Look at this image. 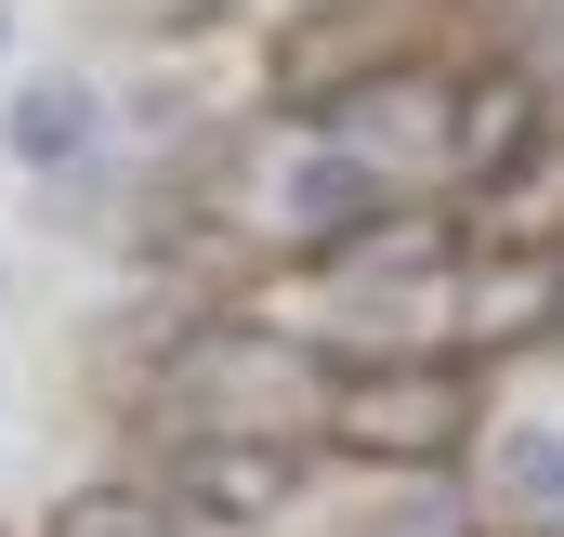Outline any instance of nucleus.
I'll list each match as a JSON object with an SVG mask.
<instances>
[{"label": "nucleus", "mask_w": 564, "mask_h": 537, "mask_svg": "<svg viewBox=\"0 0 564 537\" xmlns=\"http://www.w3.org/2000/svg\"><path fill=\"white\" fill-rule=\"evenodd\" d=\"M171 394L197 432H302V419H328V354L315 341H289V328H250V315H210L184 354H171Z\"/></svg>", "instance_id": "nucleus-1"}, {"label": "nucleus", "mask_w": 564, "mask_h": 537, "mask_svg": "<svg viewBox=\"0 0 564 537\" xmlns=\"http://www.w3.org/2000/svg\"><path fill=\"white\" fill-rule=\"evenodd\" d=\"M341 459H368V472H446L459 446H473V368H446V354H408V368H368V381H341L328 419H315Z\"/></svg>", "instance_id": "nucleus-2"}, {"label": "nucleus", "mask_w": 564, "mask_h": 537, "mask_svg": "<svg viewBox=\"0 0 564 537\" xmlns=\"http://www.w3.org/2000/svg\"><path fill=\"white\" fill-rule=\"evenodd\" d=\"M446 263H459V250H446V223L394 197V210H368L355 237H328V250H315V288H328L341 315H408V302H446Z\"/></svg>", "instance_id": "nucleus-3"}, {"label": "nucleus", "mask_w": 564, "mask_h": 537, "mask_svg": "<svg viewBox=\"0 0 564 537\" xmlns=\"http://www.w3.org/2000/svg\"><path fill=\"white\" fill-rule=\"evenodd\" d=\"M394 66V26H381V0H315V13H289L276 53H263V92H276L289 119H328L341 92H368Z\"/></svg>", "instance_id": "nucleus-4"}, {"label": "nucleus", "mask_w": 564, "mask_h": 537, "mask_svg": "<svg viewBox=\"0 0 564 537\" xmlns=\"http://www.w3.org/2000/svg\"><path fill=\"white\" fill-rule=\"evenodd\" d=\"M158 498L197 512V525H276L302 498V446H276V432H184L171 472H158Z\"/></svg>", "instance_id": "nucleus-5"}, {"label": "nucleus", "mask_w": 564, "mask_h": 537, "mask_svg": "<svg viewBox=\"0 0 564 537\" xmlns=\"http://www.w3.org/2000/svg\"><path fill=\"white\" fill-rule=\"evenodd\" d=\"M446 302H459V341L473 354H539L564 328V250L552 237H512V250H486V263L446 275Z\"/></svg>", "instance_id": "nucleus-6"}, {"label": "nucleus", "mask_w": 564, "mask_h": 537, "mask_svg": "<svg viewBox=\"0 0 564 537\" xmlns=\"http://www.w3.org/2000/svg\"><path fill=\"white\" fill-rule=\"evenodd\" d=\"M368 210H394V197H381V171H355L341 144L315 132V144H289L276 171H263V197H250V237H276V250H302V263H315V250H328V237H355Z\"/></svg>", "instance_id": "nucleus-7"}, {"label": "nucleus", "mask_w": 564, "mask_h": 537, "mask_svg": "<svg viewBox=\"0 0 564 537\" xmlns=\"http://www.w3.org/2000/svg\"><path fill=\"white\" fill-rule=\"evenodd\" d=\"M446 92H459V79H433V66H381V79L341 92L315 132L341 144L355 171H408V157H446Z\"/></svg>", "instance_id": "nucleus-8"}, {"label": "nucleus", "mask_w": 564, "mask_h": 537, "mask_svg": "<svg viewBox=\"0 0 564 537\" xmlns=\"http://www.w3.org/2000/svg\"><path fill=\"white\" fill-rule=\"evenodd\" d=\"M539 132H552V106H539L525 66H486V79L446 92V171H459V184H512V171L539 157Z\"/></svg>", "instance_id": "nucleus-9"}, {"label": "nucleus", "mask_w": 564, "mask_h": 537, "mask_svg": "<svg viewBox=\"0 0 564 537\" xmlns=\"http://www.w3.org/2000/svg\"><path fill=\"white\" fill-rule=\"evenodd\" d=\"M106 132V106H93V79H26L13 106H0V144L26 157V171H79Z\"/></svg>", "instance_id": "nucleus-10"}, {"label": "nucleus", "mask_w": 564, "mask_h": 537, "mask_svg": "<svg viewBox=\"0 0 564 537\" xmlns=\"http://www.w3.org/2000/svg\"><path fill=\"white\" fill-rule=\"evenodd\" d=\"M486 472H499V498L525 512V537H564V432L552 419H512V432L486 446Z\"/></svg>", "instance_id": "nucleus-11"}, {"label": "nucleus", "mask_w": 564, "mask_h": 537, "mask_svg": "<svg viewBox=\"0 0 564 537\" xmlns=\"http://www.w3.org/2000/svg\"><path fill=\"white\" fill-rule=\"evenodd\" d=\"M40 537H158V512H144L132 485H93V498H66Z\"/></svg>", "instance_id": "nucleus-12"}, {"label": "nucleus", "mask_w": 564, "mask_h": 537, "mask_svg": "<svg viewBox=\"0 0 564 537\" xmlns=\"http://www.w3.org/2000/svg\"><path fill=\"white\" fill-rule=\"evenodd\" d=\"M473 13H525V0H473Z\"/></svg>", "instance_id": "nucleus-13"}]
</instances>
